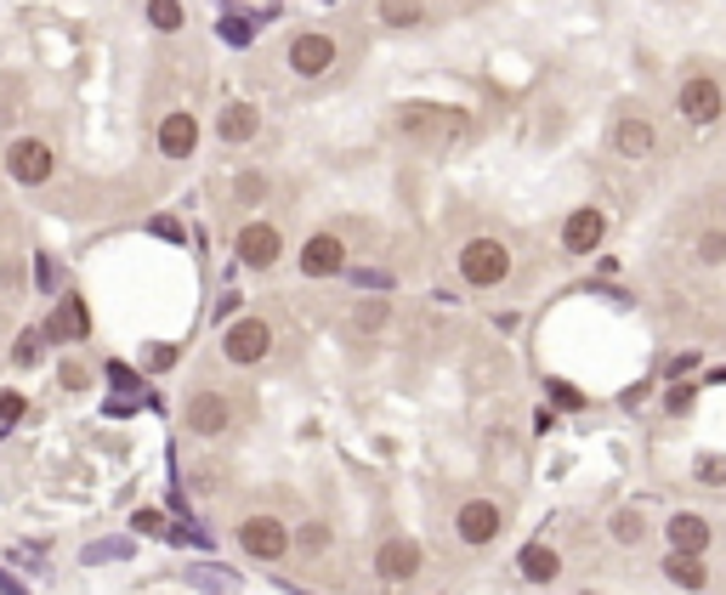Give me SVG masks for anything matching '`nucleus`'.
<instances>
[{"label": "nucleus", "instance_id": "10", "mask_svg": "<svg viewBox=\"0 0 726 595\" xmlns=\"http://www.w3.org/2000/svg\"><path fill=\"white\" fill-rule=\"evenodd\" d=\"M182 419H188V431H199V437H221V431L233 426V403L221 391H193Z\"/></svg>", "mask_w": 726, "mask_h": 595}, {"label": "nucleus", "instance_id": "12", "mask_svg": "<svg viewBox=\"0 0 726 595\" xmlns=\"http://www.w3.org/2000/svg\"><path fill=\"white\" fill-rule=\"evenodd\" d=\"M602 238H608V216L596 210V205L568 210V221H562V250H568V256H590Z\"/></svg>", "mask_w": 726, "mask_h": 595}, {"label": "nucleus", "instance_id": "4", "mask_svg": "<svg viewBox=\"0 0 726 595\" xmlns=\"http://www.w3.org/2000/svg\"><path fill=\"white\" fill-rule=\"evenodd\" d=\"M335 57H341V46H335V35H323V29H302V35L290 40V52H284L290 74H302V80H318V74H330Z\"/></svg>", "mask_w": 726, "mask_h": 595}, {"label": "nucleus", "instance_id": "27", "mask_svg": "<svg viewBox=\"0 0 726 595\" xmlns=\"http://www.w3.org/2000/svg\"><path fill=\"white\" fill-rule=\"evenodd\" d=\"M613 539H619V544H641V539H647V516H641V510H619V516H613Z\"/></svg>", "mask_w": 726, "mask_h": 595}, {"label": "nucleus", "instance_id": "40", "mask_svg": "<svg viewBox=\"0 0 726 595\" xmlns=\"http://www.w3.org/2000/svg\"><path fill=\"white\" fill-rule=\"evenodd\" d=\"M585 595H590V590H585Z\"/></svg>", "mask_w": 726, "mask_h": 595}, {"label": "nucleus", "instance_id": "17", "mask_svg": "<svg viewBox=\"0 0 726 595\" xmlns=\"http://www.w3.org/2000/svg\"><path fill=\"white\" fill-rule=\"evenodd\" d=\"M664 533H670V551H692V556H704V551H710V522H704L698 510L670 516Z\"/></svg>", "mask_w": 726, "mask_h": 595}, {"label": "nucleus", "instance_id": "18", "mask_svg": "<svg viewBox=\"0 0 726 595\" xmlns=\"http://www.w3.org/2000/svg\"><path fill=\"white\" fill-rule=\"evenodd\" d=\"M517 573L528 579V584H557L562 579V556L550 551V544H522V556H517Z\"/></svg>", "mask_w": 726, "mask_h": 595}, {"label": "nucleus", "instance_id": "34", "mask_svg": "<svg viewBox=\"0 0 726 595\" xmlns=\"http://www.w3.org/2000/svg\"><path fill=\"white\" fill-rule=\"evenodd\" d=\"M58 380H63L68 391H80V386H91V380H86V368H80V363H63V375H58Z\"/></svg>", "mask_w": 726, "mask_h": 595}, {"label": "nucleus", "instance_id": "9", "mask_svg": "<svg viewBox=\"0 0 726 595\" xmlns=\"http://www.w3.org/2000/svg\"><path fill=\"white\" fill-rule=\"evenodd\" d=\"M221 352H228V363H262L272 352V324L239 318V324H228V335H221Z\"/></svg>", "mask_w": 726, "mask_h": 595}, {"label": "nucleus", "instance_id": "26", "mask_svg": "<svg viewBox=\"0 0 726 595\" xmlns=\"http://www.w3.org/2000/svg\"><path fill=\"white\" fill-rule=\"evenodd\" d=\"M267 177H262V170H244V177H233V198H239V205H262V198H267Z\"/></svg>", "mask_w": 726, "mask_h": 595}, {"label": "nucleus", "instance_id": "19", "mask_svg": "<svg viewBox=\"0 0 726 595\" xmlns=\"http://www.w3.org/2000/svg\"><path fill=\"white\" fill-rule=\"evenodd\" d=\"M216 131H221V142H250L262 131V114L250 108V103H228L221 108V119H216Z\"/></svg>", "mask_w": 726, "mask_h": 595}, {"label": "nucleus", "instance_id": "35", "mask_svg": "<svg viewBox=\"0 0 726 595\" xmlns=\"http://www.w3.org/2000/svg\"><path fill=\"white\" fill-rule=\"evenodd\" d=\"M23 414V397L17 391H0V419H17Z\"/></svg>", "mask_w": 726, "mask_h": 595}, {"label": "nucleus", "instance_id": "14", "mask_svg": "<svg viewBox=\"0 0 726 595\" xmlns=\"http://www.w3.org/2000/svg\"><path fill=\"white\" fill-rule=\"evenodd\" d=\"M302 272L307 279H335V272H346V244L341 233H313L302 244Z\"/></svg>", "mask_w": 726, "mask_h": 595}, {"label": "nucleus", "instance_id": "5", "mask_svg": "<svg viewBox=\"0 0 726 595\" xmlns=\"http://www.w3.org/2000/svg\"><path fill=\"white\" fill-rule=\"evenodd\" d=\"M7 170H12V182H23V187L52 182V170H58L52 142H40V137H17V142L7 147Z\"/></svg>", "mask_w": 726, "mask_h": 595}, {"label": "nucleus", "instance_id": "8", "mask_svg": "<svg viewBox=\"0 0 726 595\" xmlns=\"http://www.w3.org/2000/svg\"><path fill=\"white\" fill-rule=\"evenodd\" d=\"M239 261L250 267V272H267V267H279V256H284V233L272 228V221H250V228H239Z\"/></svg>", "mask_w": 726, "mask_h": 595}, {"label": "nucleus", "instance_id": "32", "mask_svg": "<svg viewBox=\"0 0 726 595\" xmlns=\"http://www.w3.org/2000/svg\"><path fill=\"white\" fill-rule=\"evenodd\" d=\"M109 380H114V391H137V386H142V380H137L125 363H109Z\"/></svg>", "mask_w": 726, "mask_h": 595}, {"label": "nucleus", "instance_id": "29", "mask_svg": "<svg viewBox=\"0 0 726 595\" xmlns=\"http://www.w3.org/2000/svg\"><path fill=\"white\" fill-rule=\"evenodd\" d=\"M295 544H302L307 556H323V551H330V528H323V522H307L302 533H295Z\"/></svg>", "mask_w": 726, "mask_h": 595}, {"label": "nucleus", "instance_id": "38", "mask_svg": "<svg viewBox=\"0 0 726 595\" xmlns=\"http://www.w3.org/2000/svg\"><path fill=\"white\" fill-rule=\"evenodd\" d=\"M148 363L165 368V363H177V346H148Z\"/></svg>", "mask_w": 726, "mask_h": 595}, {"label": "nucleus", "instance_id": "24", "mask_svg": "<svg viewBox=\"0 0 726 595\" xmlns=\"http://www.w3.org/2000/svg\"><path fill=\"white\" fill-rule=\"evenodd\" d=\"M386 324H392L386 301H358V312H353V329H358V335H381Z\"/></svg>", "mask_w": 726, "mask_h": 595}, {"label": "nucleus", "instance_id": "22", "mask_svg": "<svg viewBox=\"0 0 726 595\" xmlns=\"http://www.w3.org/2000/svg\"><path fill=\"white\" fill-rule=\"evenodd\" d=\"M148 23H154L160 35H177L182 23H188L182 17V0H148Z\"/></svg>", "mask_w": 726, "mask_h": 595}, {"label": "nucleus", "instance_id": "1", "mask_svg": "<svg viewBox=\"0 0 726 595\" xmlns=\"http://www.w3.org/2000/svg\"><path fill=\"white\" fill-rule=\"evenodd\" d=\"M392 131L409 137L415 147H455L471 137V114L455 103H404L392 114Z\"/></svg>", "mask_w": 726, "mask_h": 595}, {"label": "nucleus", "instance_id": "36", "mask_svg": "<svg viewBox=\"0 0 726 595\" xmlns=\"http://www.w3.org/2000/svg\"><path fill=\"white\" fill-rule=\"evenodd\" d=\"M154 233H160V238H170V244H182V228H177L170 216H154Z\"/></svg>", "mask_w": 726, "mask_h": 595}, {"label": "nucleus", "instance_id": "30", "mask_svg": "<svg viewBox=\"0 0 726 595\" xmlns=\"http://www.w3.org/2000/svg\"><path fill=\"white\" fill-rule=\"evenodd\" d=\"M545 391H550V403H557V409H585V391L568 386V380H545Z\"/></svg>", "mask_w": 726, "mask_h": 595}, {"label": "nucleus", "instance_id": "33", "mask_svg": "<svg viewBox=\"0 0 726 595\" xmlns=\"http://www.w3.org/2000/svg\"><path fill=\"white\" fill-rule=\"evenodd\" d=\"M86 556H91V561H109V556H131V544H125V539H114V544H91Z\"/></svg>", "mask_w": 726, "mask_h": 595}, {"label": "nucleus", "instance_id": "13", "mask_svg": "<svg viewBox=\"0 0 726 595\" xmlns=\"http://www.w3.org/2000/svg\"><path fill=\"white\" fill-rule=\"evenodd\" d=\"M420 573V544L415 539H386L374 551V579L381 584H409Z\"/></svg>", "mask_w": 726, "mask_h": 595}, {"label": "nucleus", "instance_id": "20", "mask_svg": "<svg viewBox=\"0 0 726 595\" xmlns=\"http://www.w3.org/2000/svg\"><path fill=\"white\" fill-rule=\"evenodd\" d=\"M664 579L682 584V590H704V584H710V567L698 561L692 551H670V556H664Z\"/></svg>", "mask_w": 726, "mask_h": 595}, {"label": "nucleus", "instance_id": "15", "mask_svg": "<svg viewBox=\"0 0 726 595\" xmlns=\"http://www.w3.org/2000/svg\"><path fill=\"white\" fill-rule=\"evenodd\" d=\"M193 147H199V119H193L188 108L165 114V119H160V154H165V159H188Z\"/></svg>", "mask_w": 726, "mask_h": 595}, {"label": "nucleus", "instance_id": "6", "mask_svg": "<svg viewBox=\"0 0 726 595\" xmlns=\"http://www.w3.org/2000/svg\"><path fill=\"white\" fill-rule=\"evenodd\" d=\"M239 544H244V556H256V561H284L290 556V528L279 516H244Z\"/></svg>", "mask_w": 726, "mask_h": 595}, {"label": "nucleus", "instance_id": "7", "mask_svg": "<svg viewBox=\"0 0 726 595\" xmlns=\"http://www.w3.org/2000/svg\"><path fill=\"white\" fill-rule=\"evenodd\" d=\"M499 528H506V510H499L494 500H466V505L455 510V533H460V544H471V551L494 544Z\"/></svg>", "mask_w": 726, "mask_h": 595}, {"label": "nucleus", "instance_id": "31", "mask_svg": "<svg viewBox=\"0 0 726 595\" xmlns=\"http://www.w3.org/2000/svg\"><path fill=\"white\" fill-rule=\"evenodd\" d=\"M692 470H698V482H710V488H721V482H726V460H721V454H698V465H692Z\"/></svg>", "mask_w": 726, "mask_h": 595}, {"label": "nucleus", "instance_id": "28", "mask_svg": "<svg viewBox=\"0 0 726 595\" xmlns=\"http://www.w3.org/2000/svg\"><path fill=\"white\" fill-rule=\"evenodd\" d=\"M40 346H46V335H40V329H23V335H17V346H12V358H17L23 368H29V363H40Z\"/></svg>", "mask_w": 726, "mask_h": 595}, {"label": "nucleus", "instance_id": "11", "mask_svg": "<svg viewBox=\"0 0 726 595\" xmlns=\"http://www.w3.org/2000/svg\"><path fill=\"white\" fill-rule=\"evenodd\" d=\"M608 142H613V154H619V159H631V165H636V159H647V154L659 147V131H653V119H647V114H619Z\"/></svg>", "mask_w": 726, "mask_h": 595}, {"label": "nucleus", "instance_id": "21", "mask_svg": "<svg viewBox=\"0 0 726 595\" xmlns=\"http://www.w3.org/2000/svg\"><path fill=\"white\" fill-rule=\"evenodd\" d=\"M374 17H381L386 29H415V23H425V0H381Z\"/></svg>", "mask_w": 726, "mask_h": 595}, {"label": "nucleus", "instance_id": "39", "mask_svg": "<svg viewBox=\"0 0 726 595\" xmlns=\"http://www.w3.org/2000/svg\"><path fill=\"white\" fill-rule=\"evenodd\" d=\"M670 409L687 414V409H692V386H675V391H670Z\"/></svg>", "mask_w": 726, "mask_h": 595}, {"label": "nucleus", "instance_id": "2", "mask_svg": "<svg viewBox=\"0 0 726 595\" xmlns=\"http://www.w3.org/2000/svg\"><path fill=\"white\" fill-rule=\"evenodd\" d=\"M460 279L471 289H499L511 279V244H499L494 233H477L460 244Z\"/></svg>", "mask_w": 726, "mask_h": 595}, {"label": "nucleus", "instance_id": "23", "mask_svg": "<svg viewBox=\"0 0 726 595\" xmlns=\"http://www.w3.org/2000/svg\"><path fill=\"white\" fill-rule=\"evenodd\" d=\"M221 40H228V46H250V40H256V23H250V12H239V7L221 12Z\"/></svg>", "mask_w": 726, "mask_h": 595}, {"label": "nucleus", "instance_id": "16", "mask_svg": "<svg viewBox=\"0 0 726 595\" xmlns=\"http://www.w3.org/2000/svg\"><path fill=\"white\" fill-rule=\"evenodd\" d=\"M40 335H46V340H86V335H91V312H86L80 295H63L58 312H52V324H46Z\"/></svg>", "mask_w": 726, "mask_h": 595}, {"label": "nucleus", "instance_id": "37", "mask_svg": "<svg viewBox=\"0 0 726 595\" xmlns=\"http://www.w3.org/2000/svg\"><path fill=\"white\" fill-rule=\"evenodd\" d=\"M137 533H165V522H160V510H137Z\"/></svg>", "mask_w": 726, "mask_h": 595}, {"label": "nucleus", "instance_id": "25", "mask_svg": "<svg viewBox=\"0 0 726 595\" xmlns=\"http://www.w3.org/2000/svg\"><path fill=\"white\" fill-rule=\"evenodd\" d=\"M692 256L704 261V267H721L726 261V228H704V233H698V250Z\"/></svg>", "mask_w": 726, "mask_h": 595}, {"label": "nucleus", "instance_id": "3", "mask_svg": "<svg viewBox=\"0 0 726 595\" xmlns=\"http://www.w3.org/2000/svg\"><path fill=\"white\" fill-rule=\"evenodd\" d=\"M675 114H682L687 126H715L726 114V91H721L715 74H692V80L675 86Z\"/></svg>", "mask_w": 726, "mask_h": 595}]
</instances>
